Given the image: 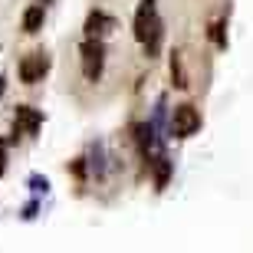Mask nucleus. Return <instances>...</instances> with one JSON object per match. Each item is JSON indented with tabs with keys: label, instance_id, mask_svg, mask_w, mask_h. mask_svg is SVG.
<instances>
[{
	"label": "nucleus",
	"instance_id": "obj_1",
	"mask_svg": "<svg viewBox=\"0 0 253 253\" xmlns=\"http://www.w3.org/2000/svg\"><path fill=\"white\" fill-rule=\"evenodd\" d=\"M135 40H138L145 53L155 56L161 46V20H158V10H155V0H141L138 13H135Z\"/></svg>",
	"mask_w": 253,
	"mask_h": 253
},
{
	"label": "nucleus",
	"instance_id": "obj_2",
	"mask_svg": "<svg viewBox=\"0 0 253 253\" xmlns=\"http://www.w3.org/2000/svg\"><path fill=\"white\" fill-rule=\"evenodd\" d=\"M102 66H105V46L95 37H89L83 43V73H85V79L95 83V79L102 76Z\"/></svg>",
	"mask_w": 253,
	"mask_h": 253
},
{
	"label": "nucleus",
	"instance_id": "obj_3",
	"mask_svg": "<svg viewBox=\"0 0 253 253\" xmlns=\"http://www.w3.org/2000/svg\"><path fill=\"white\" fill-rule=\"evenodd\" d=\"M197 128H201V112H197L191 102L178 105L174 115H171V131H174L178 138H188V135H194Z\"/></svg>",
	"mask_w": 253,
	"mask_h": 253
},
{
	"label": "nucleus",
	"instance_id": "obj_4",
	"mask_svg": "<svg viewBox=\"0 0 253 253\" xmlns=\"http://www.w3.org/2000/svg\"><path fill=\"white\" fill-rule=\"evenodd\" d=\"M46 69H49L46 53H30V56H23V63H20V79H23L27 85H33V83H40V79L46 76Z\"/></svg>",
	"mask_w": 253,
	"mask_h": 253
},
{
	"label": "nucleus",
	"instance_id": "obj_5",
	"mask_svg": "<svg viewBox=\"0 0 253 253\" xmlns=\"http://www.w3.org/2000/svg\"><path fill=\"white\" fill-rule=\"evenodd\" d=\"M13 128H17V135H20V131L33 135V131L40 128V112H37V109H30V105H20V109H17V122H13Z\"/></svg>",
	"mask_w": 253,
	"mask_h": 253
},
{
	"label": "nucleus",
	"instance_id": "obj_6",
	"mask_svg": "<svg viewBox=\"0 0 253 253\" xmlns=\"http://www.w3.org/2000/svg\"><path fill=\"white\" fill-rule=\"evenodd\" d=\"M40 27H43V3H33V7L23 13V30H27V33H37Z\"/></svg>",
	"mask_w": 253,
	"mask_h": 253
},
{
	"label": "nucleus",
	"instance_id": "obj_7",
	"mask_svg": "<svg viewBox=\"0 0 253 253\" xmlns=\"http://www.w3.org/2000/svg\"><path fill=\"white\" fill-rule=\"evenodd\" d=\"M171 79H174L178 89H188V79H184V69H181V56H178V53L171 56Z\"/></svg>",
	"mask_w": 253,
	"mask_h": 253
},
{
	"label": "nucleus",
	"instance_id": "obj_8",
	"mask_svg": "<svg viewBox=\"0 0 253 253\" xmlns=\"http://www.w3.org/2000/svg\"><path fill=\"white\" fill-rule=\"evenodd\" d=\"M102 27H105V17H102V13H92V17H89V23H85V33H89V37H95V33H102Z\"/></svg>",
	"mask_w": 253,
	"mask_h": 253
},
{
	"label": "nucleus",
	"instance_id": "obj_9",
	"mask_svg": "<svg viewBox=\"0 0 253 253\" xmlns=\"http://www.w3.org/2000/svg\"><path fill=\"white\" fill-rule=\"evenodd\" d=\"M168 171H171V165L161 158V165H158V188H165V181H168Z\"/></svg>",
	"mask_w": 253,
	"mask_h": 253
},
{
	"label": "nucleus",
	"instance_id": "obj_10",
	"mask_svg": "<svg viewBox=\"0 0 253 253\" xmlns=\"http://www.w3.org/2000/svg\"><path fill=\"white\" fill-rule=\"evenodd\" d=\"M3 168H7V145L0 141V174H3Z\"/></svg>",
	"mask_w": 253,
	"mask_h": 253
}]
</instances>
